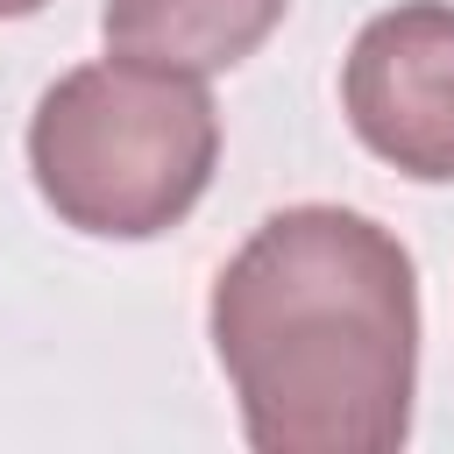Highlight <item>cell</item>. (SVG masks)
Returning <instances> with one entry per match:
<instances>
[{
    "instance_id": "5",
    "label": "cell",
    "mask_w": 454,
    "mask_h": 454,
    "mask_svg": "<svg viewBox=\"0 0 454 454\" xmlns=\"http://www.w3.org/2000/svg\"><path fill=\"white\" fill-rule=\"evenodd\" d=\"M35 7H50V0H0V21H21V14H35Z\"/></svg>"
},
{
    "instance_id": "1",
    "label": "cell",
    "mask_w": 454,
    "mask_h": 454,
    "mask_svg": "<svg viewBox=\"0 0 454 454\" xmlns=\"http://www.w3.org/2000/svg\"><path fill=\"white\" fill-rule=\"evenodd\" d=\"M213 355L255 454H390L419 390L411 248L355 206L270 213L213 277Z\"/></svg>"
},
{
    "instance_id": "2",
    "label": "cell",
    "mask_w": 454,
    "mask_h": 454,
    "mask_svg": "<svg viewBox=\"0 0 454 454\" xmlns=\"http://www.w3.org/2000/svg\"><path fill=\"white\" fill-rule=\"evenodd\" d=\"M220 114L206 78L142 57L64 71L28 114V170L43 206L99 241L170 234L213 184Z\"/></svg>"
},
{
    "instance_id": "3",
    "label": "cell",
    "mask_w": 454,
    "mask_h": 454,
    "mask_svg": "<svg viewBox=\"0 0 454 454\" xmlns=\"http://www.w3.org/2000/svg\"><path fill=\"white\" fill-rule=\"evenodd\" d=\"M340 114L390 170L454 184V0L369 14L340 64Z\"/></svg>"
},
{
    "instance_id": "4",
    "label": "cell",
    "mask_w": 454,
    "mask_h": 454,
    "mask_svg": "<svg viewBox=\"0 0 454 454\" xmlns=\"http://www.w3.org/2000/svg\"><path fill=\"white\" fill-rule=\"evenodd\" d=\"M284 21V0H106L99 35L114 57H142L163 71H234Z\"/></svg>"
}]
</instances>
